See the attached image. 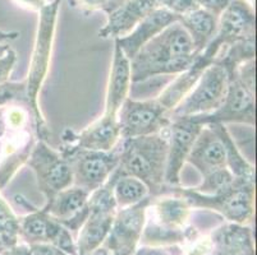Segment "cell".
Segmentation results:
<instances>
[{
	"label": "cell",
	"mask_w": 257,
	"mask_h": 255,
	"mask_svg": "<svg viewBox=\"0 0 257 255\" xmlns=\"http://www.w3.org/2000/svg\"><path fill=\"white\" fill-rule=\"evenodd\" d=\"M197 58L188 32L179 22L146 42L132 59L131 81L141 83L155 77H172L183 73Z\"/></svg>",
	"instance_id": "obj_1"
},
{
	"label": "cell",
	"mask_w": 257,
	"mask_h": 255,
	"mask_svg": "<svg viewBox=\"0 0 257 255\" xmlns=\"http://www.w3.org/2000/svg\"><path fill=\"white\" fill-rule=\"evenodd\" d=\"M118 176L128 175L141 180L154 198L167 193L168 128L161 133L119 140Z\"/></svg>",
	"instance_id": "obj_2"
},
{
	"label": "cell",
	"mask_w": 257,
	"mask_h": 255,
	"mask_svg": "<svg viewBox=\"0 0 257 255\" xmlns=\"http://www.w3.org/2000/svg\"><path fill=\"white\" fill-rule=\"evenodd\" d=\"M62 0H54L53 3L46 4L40 11L39 28H37L35 48L32 53L31 64H30L29 76L22 82L25 90L26 101L30 107V112L34 116L36 134L40 140H46L49 135V129L46 126L41 112L39 109V92L43 87L50 64L51 49H53L57 16Z\"/></svg>",
	"instance_id": "obj_3"
},
{
	"label": "cell",
	"mask_w": 257,
	"mask_h": 255,
	"mask_svg": "<svg viewBox=\"0 0 257 255\" xmlns=\"http://www.w3.org/2000/svg\"><path fill=\"white\" fill-rule=\"evenodd\" d=\"M254 59L243 63L234 73L229 74V83L224 102L216 111L193 118L202 125L211 123H242L253 128L254 114Z\"/></svg>",
	"instance_id": "obj_4"
},
{
	"label": "cell",
	"mask_w": 257,
	"mask_h": 255,
	"mask_svg": "<svg viewBox=\"0 0 257 255\" xmlns=\"http://www.w3.org/2000/svg\"><path fill=\"white\" fill-rule=\"evenodd\" d=\"M170 193L181 196L189 207L211 209L234 223H244L253 214L254 181L235 179L234 184L215 194H202L192 188L172 186Z\"/></svg>",
	"instance_id": "obj_5"
},
{
	"label": "cell",
	"mask_w": 257,
	"mask_h": 255,
	"mask_svg": "<svg viewBox=\"0 0 257 255\" xmlns=\"http://www.w3.org/2000/svg\"><path fill=\"white\" fill-rule=\"evenodd\" d=\"M60 153L67 160L73 176V185L92 193L109 180L119 163V143L111 151H92L63 146Z\"/></svg>",
	"instance_id": "obj_6"
},
{
	"label": "cell",
	"mask_w": 257,
	"mask_h": 255,
	"mask_svg": "<svg viewBox=\"0 0 257 255\" xmlns=\"http://www.w3.org/2000/svg\"><path fill=\"white\" fill-rule=\"evenodd\" d=\"M254 12L246 0H232L219 16L218 30L209 45L197 55L201 64L211 65L224 46H230L239 40L254 34Z\"/></svg>",
	"instance_id": "obj_7"
},
{
	"label": "cell",
	"mask_w": 257,
	"mask_h": 255,
	"mask_svg": "<svg viewBox=\"0 0 257 255\" xmlns=\"http://www.w3.org/2000/svg\"><path fill=\"white\" fill-rule=\"evenodd\" d=\"M229 77L221 65L212 63L202 72L195 87L170 112V119L206 115L223 105L228 91Z\"/></svg>",
	"instance_id": "obj_8"
},
{
	"label": "cell",
	"mask_w": 257,
	"mask_h": 255,
	"mask_svg": "<svg viewBox=\"0 0 257 255\" xmlns=\"http://www.w3.org/2000/svg\"><path fill=\"white\" fill-rule=\"evenodd\" d=\"M120 138L142 137L161 133L172 123L169 112L156 98L133 100L128 97L118 112Z\"/></svg>",
	"instance_id": "obj_9"
},
{
	"label": "cell",
	"mask_w": 257,
	"mask_h": 255,
	"mask_svg": "<svg viewBox=\"0 0 257 255\" xmlns=\"http://www.w3.org/2000/svg\"><path fill=\"white\" fill-rule=\"evenodd\" d=\"M27 165L36 175L37 186L44 194L46 202L57 193L73 185L71 167L62 153L46 143V140H37L32 147Z\"/></svg>",
	"instance_id": "obj_10"
},
{
	"label": "cell",
	"mask_w": 257,
	"mask_h": 255,
	"mask_svg": "<svg viewBox=\"0 0 257 255\" xmlns=\"http://www.w3.org/2000/svg\"><path fill=\"white\" fill-rule=\"evenodd\" d=\"M202 128L204 125L193 116L172 119V123L168 126V160L165 172L167 185L179 186L182 168Z\"/></svg>",
	"instance_id": "obj_11"
},
{
	"label": "cell",
	"mask_w": 257,
	"mask_h": 255,
	"mask_svg": "<svg viewBox=\"0 0 257 255\" xmlns=\"http://www.w3.org/2000/svg\"><path fill=\"white\" fill-rule=\"evenodd\" d=\"M154 196L149 195L135 205L116 210L111 228L107 233V245L115 255H130L139 241L145 223L147 207Z\"/></svg>",
	"instance_id": "obj_12"
},
{
	"label": "cell",
	"mask_w": 257,
	"mask_h": 255,
	"mask_svg": "<svg viewBox=\"0 0 257 255\" xmlns=\"http://www.w3.org/2000/svg\"><path fill=\"white\" fill-rule=\"evenodd\" d=\"M159 8H164L163 0H124L118 8L107 13V22L99 31V37L120 39Z\"/></svg>",
	"instance_id": "obj_13"
},
{
	"label": "cell",
	"mask_w": 257,
	"mask_h": 255,
	"mask_svg": "<svg viewBox=\"0 0 257 255\" xmlns=\"http://www.w3.org/2000/svg\"><path fill=\"white\" fill-rule=\"evenodd\" d=\"M90 194V191L79 186L71 185L55 194L49 202L45 203L43 209L62 224L78 228L87 218V202Z\"/></svg>",
	"instance_id": "obj_14"
},
{
	"label": "cell",
	"mask_w": 257,
	"mask_h": 255,
	"mask_svg": "<svg viewBox=\"0 0 257 255\" xmlns=\"http://www.w3.org/2000/svg\"><path fill=\"white\" fill-rule=\"evenodd\" d=\"M118 119L101 116L82 132L67 129L63 134V146L78 147L92 151H111L120 140Z\"/></svg>",
	"instance_id": "obj_15"
},
{
	"label": "cell",
	"mask_w": 257,
	"mask_h": 255,
	"mask_svg": "<svg viewBox=\"0 0 257 255\" xmlns=\"http://www.w3.org/2000/svg\"><path fill=\"white\" fill-rule=\"evenodd\" d=\"M186 162L195 166L202 177L226 167L225 148L211 125H204L201 129Z\"/></svg>",
	"instance_id": "obj_16"
},
{
	"label": "cell",
	"mask_w": 257,
	"mask_h": 255,
	"mask_svg": "<svg viewBox=\"0 0 257 255\" xmlns=\"http://www.w3.org/2000/svg\"><path fill=\"white\" fill-rule=\"evenodd\" d=\"M178 14L173 13L167 8H159L149 14L146 18H144L130 34L120 39H115L114 42L131 60L146 42L154 39L161 31H164L168 26L178 22Z\"/></svg>",
	"instance_id": "obj_17"
},
{
	"label": "cell",
	"mask_w": 257,
	"mask_h": 255,
	"mask_svg": "<svg viewBox=\"0 0 257 255\" xmlns=\"http://www.w3.org/2000/svg\"><path fill=\"white\" fill-rule=\"evenodd\" d=\"M131 86H132V81H131L130 59L114 42L113 64H111L110 77L107 83L105 111L102 116L118 119V112L121 105L124 104L128 98Z\"/></svg>",
	"instance_id": "obj_18"
},
{
	"label": "cell",
	"mask_w": 257,
	"mask_h": 255,
	"mask_svg": "<svg viewBox=\"0 0 257 255\" xmlns=\"http://www.w3.org/2000/svg\"><path fill=\"white\" fill-rule=\"evenodd\" d=\"M219 17L202 8H195L179 16V21L184 27L195 46L196 54L204 50L218 30Z\"/></svg>",
	"instance_id": "obj_19"
},
{
	"label": "cell",
	"mask_w": 257,
	"mask_h": 255,
	"mask_svg": "<svg viewBox=\"0 0 257 255\" xmlns=\"http://www.w3.org/2000/svg\"><path fill=\"white\" fill-rule=\"evenodd\" d=\"M207 125H211L212 129L220 137L226 153V167L232 172L234 179L243 180V181H254L253 166L240 154L239 149L233 142V138L226 130L225 124L211 123Z\"/></svg>",
	"instance_id": "obj_20"
},
{
	"label": "cell",
	"mask_w": 257,
	"mask_h": 255,
	"mask_svg": "<svg viewBox=\"0 0 257 255\" xmlns=\"http://www.w3.org/2000/svg\"><path fill=\"white\" fill-rule=\"evenodd\" d=\"M110 179L113 180V195L118 209L137 204L150 195L147 186L137 177L128 175L118 176L113 172Z\"/></svg>",
	"instance_id": "obj_21"
},
{
	"label": "cell",
	"mask_w": 257,
	"mask_h": 255,
	"mask_svg": "<svg viewBox=\"0 0 257 255\" xmlns=\"http://www.w3.org/2000/svg\"><path fill=\"white\" fill-rule=\"evenodd\" d=\"M158 200L155 204L156 212L159 214V218L161 222L168 226H178L182 224L189 213V205L181 196H158Z\"/></svg>",
	"instance_id": "obj_22"
},
{
	"label": "cell",
	"mask_w": 257,
	"mask_h": 255,
	"mask_svg": "<svg viewBox=\"0 0 257 255\" xmlns=\"http://www.w3.org/2000/svg\"><path fill=\"white\" fill-rule=\"evenodd\" d=\"M51 217L45 210H35L34 213L25 217L22 221V231L31 240L48 238V227Z\"/></svg>",
	"instance_id": "obj_23"
},
{
	"label": "cell",
	"mask_w": 257,
	"mask_h": 255,
	"mask_svg": "<svg viewBox=\"0 0 257 255\" xmlns=\"http://www.w3.org/2000/svg\"><path fill=\"white\" fill-rule=\"evenodd\" d=\"M235 179L233 174L229 171V168H221L219 171H215L212 174L204 176V180L200 185L192 188L193 190L202 194H215L218 191L224 190L234 184Z\"/></svg>",
	"instance_id": "obj_24"
},
{
	"label": "cell",
	"mask_w": 257,
	"mask_h": 255,
	"mask_svg": "<svg viewBox=\"0 0 257 255\" xmlns=\"http://www.w3.org/2000/svg\"><path fill=\"white\" fill-rule=\"evenodd\" d=\"M230 2L232 0H196V4H197L198 8L205 9V11L219 17Z\"/></svg>",
	"instance_id": "obj_25"
},
{
	"label": "cell",
	"mask_w": 257,
	"mask_h": 255,
	"mask_svg": "<svg viewBox=\"0 0 257 255\" xmlns=\"http://www.w3.org/2000/svg\"><path fill=\"white\" fill-rule=\"evenodd\" d=\"M16 60H17V56H16L15 51L12 50H9L8 54L0 60V83L6 81L8 74L11 73L12 68L15 65Z\"/></svg>",
	"instance_id": "obj_26"
},
{
	"label": "cell",
	"mask_w": 257,
	"mask_h": 255,
	"mask_svg": "<svg viewBox=\"0 0 257 255\" xmlns=\"http://www.w3.org/2000/svg\"><path fill=\"white\" fill-rule=\"evenodd\" d=\"M76 6L87 12L93 11H106V0H76Z\"/></svg>",
	"instance_id": "obj_27"
},
{
	"label": "cell",
	"mask_w": 257,
	"mask_h": 255,
	"mask_svg": "<svg viewBox=\"0 0 257 255\" xmlns=\"http://www.w3.org/2000/svg\"><path fill=\"white\" fill-rule=\"evenodd\" d=\"M32 252H34V255H65L62 249L50 246V245H36V246H34Z\"/></svg>",
	"instance_id": "obj_28"
},
{
	"label": "cell",
	"mask_w": 257,
	"mask_h": 255,
	"mask_svg": "<svg viewBox=\"0 0 257 255\" xmlns=\"http://www.w3.org/2000/svg\"><path fill=\"white\" fill-rule=\"evenodd\" d=\"M15 2L18 6L25 7V8L37 12L41 11V9L48 4L46 3V0H15Z\"/></svg>",
	"instance_id": "obj_29"
},
{
	"label": "cell",
	"mask_w": 257,
	"mask_h": 255,
	"mask_svg": "<svg viewBox=\"0 0 257 255\" xmlns=\"http://www.w3.org/2000/svg\"><path fill=\"white\" fill-rule=\"evenodd\" d=\"M123 2H124V0H106L107 7H106V11H105L106 12V14L110 13V12L114 11L115 8H118Z\"/></svg>",
	"instance_id": "obj_30"
},
{
	"label": "cell",
	"mask_w": 257,
	"mask_h": 255,
	"mask_svg": "<svg viewBox=\"0 0 257 255\" xmlns=\"http://www.w3.org/2000/svg\"><path fill=\"white\" fill-rule=\"evenodd\" d=\"M92 255H115L110 249H105V247H101V249H97L93 251Z\"/></svg>",
	"instance_id": "obj_31"
},
{
	"label": "cell",
	"mask_w": 257,
	"mask_h": 255,
	"mask_svg": "<svg viewBox=\"0 0 257 255\" xmlns=\"http://www.w3.org/2000/svg\"><path fill=\"white\" fill-rule=\"evenodd\" d=\"M4 130H6V124H4V116H3V114H2V111H0V137L3 135Z\"/></svg>",
	"instance_id": "obj_32"
},
{
	"label": "cell",
	"mask_w": 257,
	"mask_h": 255,
	"mask_svg": "<svg viewBox=\"0 0 257 255\" xmlns=\"http://www.w3.org/2000/svg\"><path fill=\"white\" fill-rule=\"evenodd\" d=\"M16 115H20V111H15L13 112V114H12V116H13V118H16ZM18 124H21V120H18V119H16V123H15V125H18Z\"/></svg>",
	"instance_id": "obj_33"
}]
</instances>
